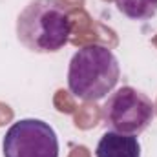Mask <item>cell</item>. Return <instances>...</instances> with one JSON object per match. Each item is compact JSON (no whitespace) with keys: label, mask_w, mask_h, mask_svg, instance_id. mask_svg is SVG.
Returning a JSON list of instances; mask_svg holds the SVG:
<instances>
[{"label":"cell","mask_w":157,"mask_h":157,"mask_svg":"<svg viewBox=\"0 0 157 157\" xmlns=\"http://www.w3.org/2000/svg\"><path fill=\"white\" fill-rule=\"evenodd\" d=\"M71 28L59 0H31L17 18V39L33 53H57L70 42Z\"/></svg>","instance_id":"cell-1"},{"label":"cell","mask_w":157,"mask_h":157,"mask_svg":"<svg viewBox=\"0 0 157 157\" xmlns=\"http://www.w3.org/2000/svg\"><path fill=\"white\" fill-rule=\"evenodd\" d=\"M119 77L121 66L115 53L102 44H88L70 60L68 88L80 101L95 102L113 91Z\"/></svg>","instance_id":"cell-2"},{"label":"cell","mask_w":157,"mask_h":157,"mask_svg":"<svg viewBox=\"0 0 157 157\" xmlns=\"http://www.w3.org/2000/svg\"><path fill=\"white\" fill-rule=\"evenodd\" d=\"M155 117V106L152 99L132 86H122L110 93L102 106L104 124L119 133L139 135L143 133Z\"/></svg>","instance_id":"cell-3"},{"label":"cell","mask_w":157,"mask_h":157,"mask_svg":"<svg viewBox=\"0 0 157 157\" xmlns=\"http://www.w3.org/2000/svg\"><path fill=\"white\" fill-rule=\"evenodd\" d=\"M4 157H59V137L40 119L13 122L2 139Z\"/></svg>","instance_id":"cell-4"},{"label":"cell","mask_w":157,"mask_h":157,"mask_svg":"<svg viewBox=\"0 0 157 157\" xmlns=\"http://www.w3.org/2000/svg\"><path fill=\"white\" fill-rule=\"evenodd\" d=\"M95 157H141V143L137 135L108 130L97 143Z\"/></svg>","instance_id":"cell-5"},{"label":"cell","mask_w":157,"mask_h":157,"mask_svg":"<svg viewBox=\"0 0 157 157\" xmlns=\"http://www.w3.org/2000/svg\"><path fill=\"white\" fill-rule=\"evenodd\" d=\"M115 6L130 20H150L157 15V0H115Z\"/></svg>","instance_id":"cell-6"}]
</instances>
